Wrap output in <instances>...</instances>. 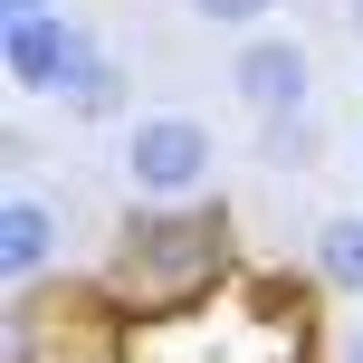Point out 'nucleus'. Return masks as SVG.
<instances>
[{
    "label": "nucleus",
    "instance_id": "9d476101",
    "mask_svg": "<svg viewBox=\"0 0 363 363\" xmlns=\"http://www.w3.org/2000/svg\"><path fill=\"white\" fill-rule=\"evenodd\" d=\"M38 10H57V0H0V19H38Z\"/></svg>",
    "mask_w": 363,
    "mask_h": 363
},
{
    "label": "nucleus",
    "instance_id": "1a4fd4ad",
    "mask_svg": "<svg viewBox=\"0 0 363 363\" xmlns=\"http://www.w3.org/2000/svg\"><path fill=\"white\" fill-rule=\"evenodd\" d=\"M277 0H191V19H211V29H268Z\"/></svg>",
    "mask_w": 363,
    "mask_h": 363
},
{
    "label": "nucleus",
    "instance_id": "423d86ee",
    "mask_svg": "<svg viewBox=\"0 0 363 363\" xmlns=\"http://www.w3.org/2000/svg\"><path fill=\"white\" fill-rule=\"evenodd\" d=\"M315 287L325 296H363V211L315 220Z\"/></svg>",
    "mask_w": 363,
    "mask_h": 363
},
{
    "label": "nucleus",
    "instance_id": "f8f14e48",
    "mask_svg": "<svg viewBox=\"0 0 363 363\" xmlns=\"http://www.w3.org/2000/svg\"><path fill=\"white\" fill-rule=\"evenodd\" d=\"M345 19H354V38H363V0H345Z\"/></svg>",
    "mask_w": 363,
    "mask_h": 363
},
{
    "label": "nucleus",
    "instance_id": "6e6552de",
    "mask_svg": "<svg viewBox=\"0 0 363 363\" xmlns=\"http://www.w3.org/2000/svg\"><path fill=\"white\" fill-rule=\"evenodd\" d=\"M258 153H268V172H306L315 163V115H268L258 125Z\"/></svg>",
    "mask_w": 363,
    "mask_h": 363
},
{
    "label": "nucleus",
    "instance_id": "39448f33",
    "mask_svg": "<svg viewBox=\"0 0 363 363\" xmlns=\"http://www.w3.org/2000/svg\"><path fill=\"white\" fill-rule=\"evenodd\" d=\"M57 249H67L57 201H38V191H10V201H0V277H10V287H38V277L57 268Z\"/></svg>",
    "mask_w": 363,
    "mask_h": 363
},
{
    "label": "nucleus",
    "instance_id": "7ed1b4c3",
    "mask_svg": "<svg viewBox=\"0 0 363 363\" xmlns=\"http://www.w3.org/2000/svg\"><path fill=\"white\" fill-rule=\"evenodd\" d=\"M96 57H106L96 29L67 19V10H38V19H10V29H0V67H10L19 96H57V106H67V96L86 86Z\"/></svg>",
    "mask_w": 363,
    "mask_h": 363
},
{
    "label": "nucleus",
    "instance_id": "f03ea898",
    "mask_svg": "<svg viewBox=\"0 0 363 363\" xmlns=\"http://www.w3.org/2000/svg\"><path fill=\"white\" fill-rule=\"evenodd\" d=\"M115 163H125V191L134 201H211L220 144H211L201 115H134Z\"/></svg>",
    "mask_w": 363,
    "mask_h": 363
},
{
    "label": "nucleus",
    "instance_id": "f257e3e1",
    "mask_svg": "<svg viewBox=\"0 0 363 363\" xmlns=\"http://www.w3.org/2000/svg\"><path fill=\"white\" fill-rule=\"evenodd\" d=\"M220 268H230V220H220V201L201 211V201H144V211L115 230L106 249V296L115 306H144V315H172L191 306L201 287H220Z\"/></svg>",
    "mask_w": 363,
    "mask_h": 363
},
{
    "label": "nucleus",
    "instance_id": "20e7f679",
    "mask_svg": "<svg viewBox=\"0 0 363 363\" xmlns=\"http://www.w3.org/2000/svg\"><path fill=\"white\" fill-rule=\"evenodd\" d=\"M230 96L268 125V115H315V57H306V38H287V29H258L249 48L230 57Z\"/></svg>",
    "mask_w": 363,
    "mask_h": 363
},
{
    "label": "nucleus",
    "instance_id": "0eeeda50",
    "mask_svg": "<svg viewBox=\"0 0 363 363\" xmlns=\"http://www.w3.org/2000/svg\"><path fill=\"white\" fill-rule=\"evenodd\" d=\"M67 115H77V125H115V115H125V57H96L86 86L67 96Z\"/></svg>",
    "mask_w": 363,
    "mask_h": 363
},
{
    "label": "nucleus",
    "instance_id": "9b49d317",
    "mask_svg": "<svg viewBox=\"0 0 363 363\" xmlns=\"http://www.w3.org/2000/svg\"><path fill=\"white\" fill-rule=\"evenodd\" d=\"M335 363H363V325H345V345H335Z\"/></svg>",
    "mask_w": 363,
    "mask_h": 363
}]
</instances>
